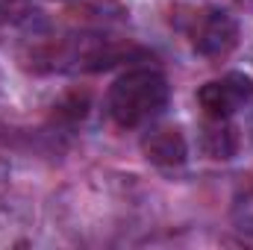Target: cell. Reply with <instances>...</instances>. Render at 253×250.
<instances>
[{"label":"cell","instance_id":"1","mask_svg":"<svg viewBox=\"0 0 253 250\" xmlns=\"http://www.w3.org/2000/svg\"><path fill=\"white\" fill-rule=\"evenodd\" d=\"M168 103V83L159 71L135 68L118 77L109 88L106 109L118 126H141L153 121Z\"/></svg>","mask_w":253,"mask_h":250},{"label":"cell","instance_id":"2","mask_svg":"<svg viewBox=\"0 0 253 250\" xmlns=\"http://www.w3.org/2000/svg\"><path fill=\"white\" fill-rule=\"evenodd\" d=\"M253 97V80L245 74H227L221 80L206 83L197 91V103L206 112V118L215 121H230L239 109H245Z\"/></svg>","mask_w":253,"mask_h":250},{"label":"cell","instance_id":"3","mask_svg":"<svg viewBox=\"0 0 253 250\" xmlns=\"http://www.w3.org/2000/svg\"><path fill=\"white\" fill-rule=\"evenodd\" d=\"M236 42H239V27H236L233 15H227L221 9H206L194 18L191 44L200 56L221 59L236 47Z\"/></svg>","mask_w":253,"mask_h":250},{"label":"cell","instance_id":"4","mask_svg":"<svg viewBox=\"0 0 253 250\" xmlns=\"http://www.w3.org/2000/svg\"><path fill=\"white\" fill-rule=\"evenodd\" d=\"M141 153L150 165H159V168H180L189 156V144H186V135L177 129V126H156V129H147L144 138H141Z\"/></svg>","mask_w":253,"mask_h":250},{"label":"cell","instance_id":"5","mask_svg":"<svg viewBox=\"0 0 253 250\" xmlns=\"http://www.w3.org/2000/svg\"><path fill=\"white\" fill-rule=\"evenodd\" d=\"M33 209L21 197L0 200V248H18L30 242Z\"/></svg>","mask_w":253,"mask_h":250},{"label":"cell","instance_id":"6","mask_svg":"<svg viewBox=\"0 0 253 250\" xmlns=\"http://www.w3.org/2000/svg\"><path fill=\"white\" fill-rule=\"evenodd\" d=\"M203 144H206V153H209L212 159H230L233 150H236V141H233V129L227 126V121H215V118H209L206 135H203Z\"/></svg>","mask_w":253,"mask_h":250},{"label":"cell","instance_id":"7","mask_svg":"<svg viewBox=\"0 0 253 250\" xmlns=\"http://www.w3.org/2000/svg\"><path fill=\"white\" fill-rule=\"evenodd\" d=\"M3 183H6V168L0 165V191H3Z\"/></svg>","mask_w":253,"mask_h":250}]
</instances>
